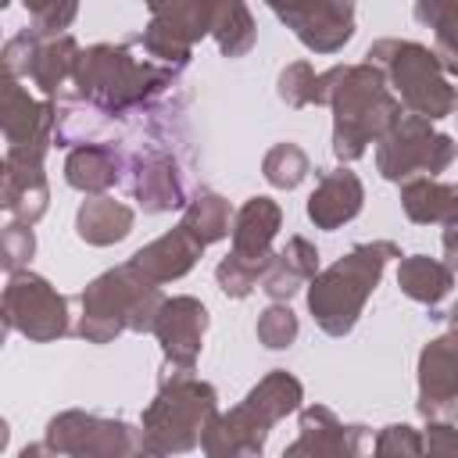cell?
<instances>
[{
	"mask_svg": "<svg viewBox=\"0 0 458 458\" xmlns=\"http://www.w3.org/2000/svg\"><path fill=\"white\" fill-rule=\"evenodd\" d=\"M179 111L182 107L168 100H154L132 111V118L140 122V136L132 140V147L122 150V186L150 215L186 208L193 200L190 147L175 143Z\"/></svg>",
	"mask_w": 458,
	"mask_h": 458,
	"instance_id": "cell-1",
	"label": "cell"
},
{
	"mask_svg": "<svg viewBox=\"0 0 458 458\" xmlns=\"http://www.w3.org/2000/svg\"><path fill=\"white\" fill-rule=\"evenodd\" d=\"M318 104L333 107V154L358 161L401 114V97L390 93L386 72L372 61L336 64L318 75Z\"/></svg>",
	"mask_w": 458,
	"mask_h": 458,
	"instance_id": "cell-2",
	"label": "cell"
},
{
	"mask_svg": "<svg viewBox=\"0 0 458 458\" xmlns=\"http://www.w3.org/2000/svg\"><path fill=\"white\" fill-rule=\"evenodd\" d=\"M179 72L182 68H172V64H161L150 57L147 61L136 57L129 47L97 43L79 54L72 86L86 104H93L114 118H129L132 111H140V107L161 100L168 89H175Z\"/></svg>",
	"mask_w": 458,
	"mask_h": 458,
	"instance_id": "cell-3",
	"label": "cell"
},
{
	"mask_svg": "<svg viewBox=\"0 0 458 458\" xmlns=\"http://www.w3.org/2000/svg\"><path fill=\"white\" fill-rule=\"evenodd\" d=\"M394 258H401V247L394 240H372L351 247L326 272H318L308 286V311L315 326L329 336H347L361 318L372 290L379 286L386 261Z\"/></svg>",
	"mask_w": 458,
	"mask_h": 458,
	"instance_id": "cell-4",
	"label": "cell"
},
{
	"mask_svg": "<svg viewBox=\"0 0 458 458\" xmlns=\"http://www.w3.org/2000/svg\"><path fill=\"white\" fill-rule=\"evenodd\" d=\"M304 386L286 369H272L236 408L218 411L200 440V451L208 458H240V454H261L272 426L293 411H301Z\"/></svg>",
	"mask_w": 458,
	"mask_h": 458,
	"instance_id": "cell-5",
	"label": "cell"
},
{
	"mask_svg": "<svg viewBox=\"0 0 458 458\" xmlns=\"http://www.w3.org/2000/svg\"><path fill=\"white\" fill-rule=\"evenodd\" d=\"M218 415V394L211 383L197 379L193 369H168L161 372L154 401L143 408V440L147 454H182L193 451L211 419Z\"/></svg>",
	"mask_w": 458,
	"mask_h": 458,
	"instance_id": "cell-6",
	"label": "cell"
},
{
	"mask_svg": "<svg viewBox=\"0 0 458 458\" xmlns=\"http://www.w3.org/2000/svg\"><path fill=\"white\" fill-rule=\"evenodd\" d=\"M82 315L75 333L86 344H111L118 333H154L157 311L165 304V293L157 283L143 279L129 261L97 276L82 293H79Z\"/></svg>",
	"mask_w": 458,
	"mask_h": 458,
	"instance_id": "cell-7",
	"label": "cell"
},
{
	"mask_svg": "<svg viewBox=\"0 0 458 458\" xmlns=\"http://www.w3.org/2000/svg\"><path fill=\"white\" fill-rule=\"evenodd\" d=\"M365 61L379 64L386 72V82L401 97V104L411 114H422L429 122L454 114L458 93L437 57V50L415 43V39H376L365 50Z\"/></svg>",
	"mask_w": 458,
	"mask_h": 458,
	"instance_id": "cell-8",
	"label": "cell"
},
{
	"mask_svg": "<svg viewBox=\"0 0 458 458\" xmlns=\"http://www.w3.org/2000/svg\"><path fill=\"white\" fill-rule=\"evenodd\" d=\"M279 225H283V208L272 197L243 200V208L233 215V250L215 268V279L225 297L240 301L261 283L265 268L276 258L272 240H276Z\"/></svg>",
	"mask_w": 458,
	"mask_h": 458,
	"instance_id": "cell-9",
	"label": "cell"
},
{
	"mask_svg": "<svg viewBox=\"0 0 458 458\" xmlns=\"http://www.w3.org/2000/svg\"><path fill=\"white\" fill-rule=\"evenodd\" d=\"M458 157V143L447 132H437L422 114H401L376 140V168L390 182H404L415 175H440Z\"/></svg>",
	"mask_w": 458,
	"mask_h": 458,
	"instance_id": "cell-10",
	"label": "cell"
},
{
	"mask_svg": "<svg viewBox=\"0 0 458 458\" xmlns=\"http://www.w3.org/2000/svg\"><path fill=\"white\" fill-rule=\"evenodd\" d=\"M43 451L72 454V458H129V454H147V440L143 429L122 419H104L72 408L47 422Z\"/></svg>",
	"mask_w": 458,
	"mask_h": 458,
	"instance_id": "cell-11",
	"label": "cell"
},
{
	"mask_svg": "<svg viewBox=\"0 0 458 458\" xmlns=\"http://www.w3.org/2000/svg\"><path fill=\"white\" fill-rule=\"evenodd\" d=\"M4 326L32 344H54L68 333V297L36 272H11L4 286Z\"/></svg>",
	"mask_w": 458,
	"mask_h": 458,
	"instance_id": "cell-12",
	"label": "cell"
},
{
	"mask_svg": "<svg viewBox=\"0 0 458 458\" xmlns=\"http://www.w3.org/2000/svg\"><path fill=\"white\" fill-rule=\"evenodd\" d=\"M204 36H211V0H165L161 7H154L140 47L150 61L186 68L193 43Z\"/></svg>",
	"mask_w": 458,
	"mask_h": 458,
	"instance_id": "cell-13",
	"label": "cell"
},
{
	"mask_svg": "<svg viewBox=\"0 0 458 458\" xmlns=\"http://www.w3.org/2000/svg\"><path fill=\"white\" fill-rule=\"evenodd\" d=\"M315 54H336L354 36V0H265Z\"/></svg>",
	"mask_w": 458,
	"mask_h": 458,
	"instance_id": "cell-14",
	"label": "cell"
},
{
	"mask_svg": "<svg viewBox=\"0 0 458 458\" xmlns=\"http://www.w3.org/2000/svg\"><path fill=\"white\" fill-rule=\"evenodd\" d=\"M47 147H50V140H39V143L7 147V154H4L0 204L14 222L36 225L47 215V204H50V186H47V172H43Z\"/></svg>",
	"mask_w": 458,
	"mask_h": 458,
	"instance_id": "cell-15",
	"label": "cell"
},
{
	"mask_svg": "<svg viewBox=\"0 0 458 458\" xmlns=\"http://www.w3.org/2000/svg\"><path fill=\"white\" fill-rule=\"evenodd\" d=\"M419 415L454 419L458 415V333L437 336L419 354Z\"/></svg>",
	"mask_w": 458,
	"mask_h": 458,
	"instance_id": "cell-16",
	"label": "cell"
},
{
	"mask_svg": "<svg viewBox=\"0 0 458 458\" xmlns=\"http://www.w3.org/2000/svg\"><path fill=\"white\" fill-rule=\"evenodd\" d=\"M204 329H208V308L190 297H165L157 322H154V336L165 351V365L168 369H193L200 358V344H204Z\"/></svg>",
	"mask_w": 458,
	"mask_h": 458,
	"instance_id": "cell-17",
	"label": "cell"
},
{
	"mask_svg": "<svg viewBox=\"0 0 458 458\" xmlns=\"http://www.w3.org/2000/svg\"><path fill=\"white\" fill-rule=\"evenodd\" d=\"M369 426H344L326 404L301 408V437L286 447L290 458L311 454V458H354L369 447ZM376 444V440H372Z\"/></svg>",
	"mask_w": 458,
	"mask_h": 458,
	"instance_id": "cell-18",
	"label": "cell"
},
{
	"mask_svg": "<svg viewBox=\"0 0 458 458\" xmlns=\"http://www.w3.org/2000/svg\"><path fill=\"white\" fill-rule=\"evenodd\" d=\"M54 122H57V107L50 100L29 97V89L18 86L14 75H7L4 97H0V125H4L7 147L39 143V140L54 143Z\"/></svg>",
	"mask_w": 458,
	"mask_h": 458,
	"instance_id": "cell-19",
	"label": "cell"
},
{
	"mask_svg": "<svg viewBox=\"0 0 458 458\" xmlns=\"http://www.w3.org/2000/svg\"><path fill=\"white\" fill-rule=\"evenodd\" d=\"M204 254V243L179 222L175 229H168L165 236H157V240H150L147 247H140L132 258H129V265L143 276V279H150V283H172V279H182L193 265H197V258Z\"/></svg>",
	"mask_w": 458,
	"mask_h": 458,
	"instance_id": "cell-20",
	"label": "cell"
},
{
	"mask_svg": "<svg viewBox=\"0 0 458 458\" xmlns=\"http://www.w3.org/2000/svg\"><path fill=\"white\" fill-rule=\"evenodd\" d=\"M365 204V186L351 168H333L318 175V186L308 197V218L315 222V229H340L344 222H351Z\"/></svg>",
	"mask_w": 458,
	"mask_h": 458,
	"instance_id": "cell-21",
	"label": "cell"
},
{
	"mask_svg": "<svg viewBox=\"0 0 458 458\" xmlns=\"http://www.w3.org/2000/svg\"><path fill=\"white\" fill-rule=\"evenodd\" d=\"M64 182L79 193H107L122 182V147L118 143H79L64 157Z\"/></svg>",
	"mask_w": 458,
	"mask_h": 458,
	"instance_id": "cell-22",
	"label": "cell"
},
{
	"mask_svg": "<svg viewBox=\"0 0 458 458\" xmlns=\"http://www.w3.org/2000/svg\"><path fill=\"white\" fill-rule=\"evenodd\" d=\"M318 276V250L304 236H290L283 250H276L272 265L265 268L258 290H265L272 301H290L304 283Z\"/></svg>",
	"mask_w": 458,
	"mask_h": 458,
	"instance_id": "cell-23",
	"label": "cell"
},
{
	"mask_svg": "<svg viewBox=\"0 0 458 458\" xmlns=\"http://www.w3.org/2000/svg\"><path fill=\"white\" fill-rule=\"evenodd\" d=\"M401 208L415 225L458 222V182H440L437 175H415L401 182Z\"/></svg>",
	"mask_w": 458,
	"mask_h": 458,
	"instance_id": "cell-24",
	"label": "cell"
},
{
	"mask_svg": "<svg viewBox=\"0 0 458 458\" xmlns=\"http://www.w3.org/2000/svg\"><path fill=\"white\" fill-rule=\"evenodd\" d=\"M132 222H136L132 208L114 197H104V193L82 200L75 211V233L82 243H93V247H111V243L125 240L132 233Z\"/></svg>",
	"mask_w": 458,
	"mask_h": 458,
	"instance_id": "cell-25",
	"label": "cell"
},
{
	"mask_svg": "<svg viewBox=\"0 0 458 458\" xmlns=\"http://www.w3.org/2000/svg\"><path fill=\"white\" fill-rule=\"evenodd\" d=\"M79 43L68 36V32H54V36H43L36 54H32V68H29V79L39 86L43 97H57L61 86L75 75V61H79Z\"/></svg>",
	"mask_w": 458,
	"mask_h": 458,
	"instance_id": "cell-26",
	"label": "cell"
},
{
	"mask_svg": "<svg viewBox=\"0 0 458 458\" xmlns=\"http://www.w3.org/2000/svg\"><path fill=\"white\" fill-rule=\"evenodd\" d=\"M397 286L404 297H411L426 308H437L454 286V268L447 261L411 254V258H401V265H397Z\"/></svg>",
	"mask_w": 458,
	"mask_h": 458,
	"instance_id": "cell-27",
	"label": "cell"
},
{
	"mask_svg": "<svg viewBox=\"0 0 458 458\" xmlns=\"http://www.w3.org/2000/svg\"><path fill=\"white\" fill-rule=\"evenodd\" d=\"M211 36L225 57H243L258 39L247 4L243 0H211Z\"/></svg>",
	"mask_w": 458,
	"mask_h": 458,
	"instance_id": "cell-28",
	"label": "cell"
},
{
	"mask_svg": "<svg viewBox=\"0 0 458 458\" xmlns=\"http://www.w3.org/2000/svg\"><path fill=\"white\" fill-rule=\"evenodd\" d=\"M415 21L433 29L444 72L458 75V0H415Z\"/></svg>",
	"mask_w": 458,
	"mask_h": 458,
	"instance_id": "cell-29",
	"label": "cell"
},
{
	"mask_svg": "<svg viewBox=\"0 0 458 458\" xmlns=\"http://www.w3.org/2000/svg\"><path fill=\"white\" fill-rule=\"evenodd\" d=\"M182 225L208 247V243H218L233 233V211H229V200L211 193V190H200L193 193V200L186 204L182 211Z\"/></svg>",
	"mask_w": 458,
	"mask_h": 458,
	"instance_id": "cell-30",
	"label": "cell"
},
{
	"mask_svg": "<svg viewBox=\"0 0 458 458\" xmlns=\"http://www.w3.org/2000/svg\"><path fill=\"white\" fill-rule=\"evenodd\" d=\"M311 172V161H308V154L297 147V143H276L268 154H265V161H261V175L268 179V186H276V190H293V186H301V179Z\"/></svg>",
	"mask_w": 458,
	"mask_h": 458,
	"instance_id": "cell-31",
	"label": "cell"
},
{
	"mask_svg": "<svg viewBox=\"0 0 458 458\" xmlns=\"http://www.w3.org/2000/svg\"><path fill=\"white\" fill-rule=\"evenodd\" d=\"M297 315L286 301H272L261 315H258V340L268 347V351H283L297 340Z\"/></svg>",
	"mask_w": 458,
	"mask_h": 458,
	"instance_id": "cell-32",
	"label": "cell"
},
{
	"mask_svg": "<svg viewBox=\"0 0 458 458\" xmlns=\"http://www.w3.org/2000/svg\"><path fill=\"white\" fill-rule=\"evenodd\" d=\"M279 100H286L290 107L318 104V75L308 61H293L279 72Z\"/></svg>",
	"mask_w": 458,
	"mask_h": 458,
	"instance_id": "cell-33",
	"label": "cell"
},
{
	"mask_svg": "<svg viewBox=\"0 0 458 458\" xmlns=\"http://www.w3.org/2000/svg\"><path fill=\"white\" fill-rule=\"evenodd\" d=\"M21 4L29 11L32 29H39L43 36L64 32L79 14V0H21Z\"/></svg>",
	"mask_w": 458,
	"mask_h": 458,
	"instance_id": "cell-34",
	"label": "cell"
},
{
	"mask_svg": "<svg viewBox=\"0 0 458 458\" xmlns=\"http://www.w3.org/2000/svg\"><path fill=\"white\" fill-rule=\"evenodd\" d=\"M0 265L7 272H21V265H29V258L36 254V236H32V225L25 222H7L4 225V236H0Z\"/></svg>",
	"mask_w": 458,
	"mask_h": 458,
	"instance_id": "cell-35",
	"label": "cell"
},
{
	"mask_svg": "<svg viewBox=\"0 0 458 458\" xmlns=\"http://www.w3.org/2000/svg\"><path fill=\"white\" fill-rule=\"evenodd\" d=\"M372 451H376V454H408V458H415V454L426 451V440H422L419 429H411V426H404V422H394V426H383V429H379Z\"/></svg>",
	"mask_w": 458,
	"mask_h": 458,
	"instance_id": "cell-36",
	"label": "cell"
},
{
	"mask_svg": "<svg viewBox=\"0 0 458 458\" xmlns=\"http://www.w3.org/2000/svg\"><path fill=\"white\" fill-rule=\"evenodd\" d=\"M39 39H43L39 29H21V32H14V36L4 43V68H7V75H14V79H18V75H29L32 54H36Z\"/></svg>",
	"mask_w": 458,
	"mask_h": 458,
	"instance_id": "cell-37",
	"label": "cell"
},
{
	"mask_svg": "<svg viewBox=\"0 0 458 458\" xmlns=\"http://www.w3.org/2000/svg\"><path fill=\"white\" fill-rule=\"evenodd\" d=\"M422 440H426L429 454H454L458 451V426H454V419H429Z\"/></svg>",
	"mask_w": 458,
	"mask_h": 458,
	"instance_id": "cell-38",
	"label": "cell"
},
{
	"mask_svg": "<svg viewBox=\"0 0 458 458\" xmlns=\"http://www.w3.org/2000/svg\"><path fill=\"white\" fill-rule=\"evenodd\" d=\"M444 258L458 272V222H447L444 225Z\"/></svg>",
	"mask_w": 458,
	"mask_h": 458,
	"instance_id": "cell-39",
	"label": "cell"
},
{
	"mask_svg": "<svg viewBox=\"0 0 458 458\" xmlns=\"http://www.w3.org/2000/svg\"><path fill=\"white\" fill-rule=\"evenodd\" d=\"M444 318H447V326H451V329H454V333H458V301H454V304H451V311H447V315H444Z\"/></svg>",
	"mask_w": 458,
	"mask_h": 458,
	"instance_id": "cell-40",
	"label": "cell"
},
{
	"mask_svg": "<svg viewBox=\"0 0 458 458\" xmlns=\"http://www.w3.org/2000/svg\"><path fill=\"white\" fill-rule=\"evenodd\" d=\"M143 4H147V7H150V11H154V7H161V4H165V0H143Z\"/></svg>",
	"mask_w": 458,
	"mask_h": 458,
	"instance_id": "cell-41",
	"label": "cell"
},
{
	"mask_svg": "<svg viewBox=\"0 0 458 458\" xmlns=\"http://www.w3.org/2000/svg\"><path fill=\"white\" fill-rule=\"evenodd\" d=\"M454 111H458V107H454ZM454 118H458V114H454Z\"/></svg>",
	"mask_w": 458,
	"mask_h": 458,
	"instance_id": "cell-42",
	"label": "cell"
}]
</instances>
